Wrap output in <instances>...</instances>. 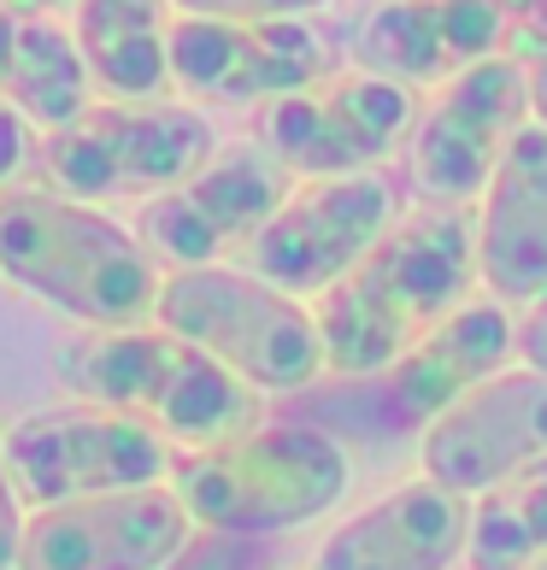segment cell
<instances>
[{
  "label": "cell",
  "mask_w": 547,
  "mask_h": 570,
  "mask_svg": "<svg viewBox=\"0 0 547 570\" xmlns=\"http://www.w3.org/2000/svg\"><path fill=\"white\" fill-rule=\"evenodd\" d=\"M477 288L471 206H418L365 247V259L312 301L324 376H371L418 335L459 312Z\"/></svg>",
  "instance_id": "6da1fadb"
},
{
  "label": "cell",
  "mask_w": 547,
  "mask_h": 570,
  "mask_svg": "<svg viewBox=\"0 0 547 570\" xmlns=\"http://www.w3.org/2000/svg\"><path fill=\"white\" fill-rule=\"evenodd\" d=\"M0 277L89 330H124L154 318L165 271L95 200L12 183L0 188Z\"/></svg>",
  "instance_id": "7a4b0ae2"
},
{
  "label": "cell",
  "mask_w": 547,
  "mask_h": 570,
  "mask_svg": "<svg viewBox=\"0 0 547 570\" xmlns=\"http://www.w3.org/2000/svg\"><path fill=\"white\" fill-rule=\"evenodd\" d=\"M53 365L77 400L136 417L177 448H213V441L242 435L265 417L260 389H247L213 353H201L154 318L77 335L59 347Z\"/></svg>",
  "instance_id": "3957f363"
},
{
  "label": "cell",
  "mask_w": 547,
  "mask_h": 570,
  "mask_svg": "<svg viewBox=\"0 0 547 570\" xmlns=\"http://www.w3.org/2000/svg\"><path fill=\"white\" fill-rule=\"evenodd\" d=\"M183 500V512L206 530H236V535H289L306 523L330 518L353 489V459L348 441L312 424V417H283L242 435H224L213 448H188L172 459L165 476Z\"/></svg>",
  "instance_id": "277c9868"
},
{
  "label": "cell",
  "mask_w": 547,
  "mask_h": 570,
  "mask_svg": "<svg viewBox=\"0 0 547 570\" xmlns=\"http://www.w3.org/2000/svg\"><path fill=\"white\" fill-rule=\"evenodd\" d=\"M154 324L213 353L260 394H306L324 383L312 301H294L247 265H172L159 277Z\"/></svg>",
  "instance_id": "5b68a950"
},
{
  "label": "cell",
  "mask_w": 547,
  "mask_h": 570,
  "mask_svg": "<svg viewBox=\"0 0 547 570\" xmlns=\"http://www.w3.org/2000/svg\"><path fill=\"white\" fill-rule=\"evenodd\" d=\"M218 147L188 100H89L71 124L41 141V165L59 195L77 200H124V195H165L177 188L206 154Z\"/></svg>",
  "instance_id": "8992f818"
},
{
  "label": "cell",
  "mask_w": 547,
  "mask_h": 570,
  "mask_svg": "<svg viewBox=\"0 0 547 570\" xmlns=\"http://www.w3.org/2000/svg\"><path fill=\"white\" fill-rule=\"evenodd\" d=\"M418 89L377 71H330L306 89L260 107V147L289 177H353L377 171L412 136Z\"/></svg>",
  "instance_id": "52a82bcc"
},
{
  "label": "cell",
  "mask_w": 547,
  "mask_h": 570,
  "mask_svg": "<svg viewBox=\"0 0 547 570\" xmlns=\"http://www.w3.org/2000/svg\"><path fill=\"white\" fill-rule=\"evenodd\" d=\"M7 471L25 505H59L82 494L147 489L172 476V441L107 406H53L30 412L7 430Z\"/></svg>",
  "instance_id": "ba28073f"
},
{
  "label": "cell",
  "mask_w": 547,
  "mask_h": 570,
  "mask_svg": "<svg viewBox=\"0 0 547 570\" xmlns=\"http://www.w3.org/2000/svg\"><path fill=\"white\" fill-rule=\"evenodd\" d=\"M524 118H530V95H524V59L512 53H489L436 82L407 136V177L418 200L471 206Z\"/></svg>",
  "instance_id": "9c48e42d"
},
{
  "label": "cell",
  "mask_w": 547,
  "mask_h": 570,
  "mask_svg": "<svg viewBox=\"0 0 547 570\" xmlns=\"http://www.w3.org/2000/svg\"><path fill=\"white\" fill-rule=\"evenodd\" d=\"M512 358H518L512 306L482 294V301H466L459 312H448L436 330H424L394 365L371 371V376H335V383H348V406L371 435H418L471 383L512 365Z\"/></svg>",
  "instance_id": "30bf717a"
},
{
  "label": "cell",
  "mask_w": 547,
  "mask_h": 570,
  "mask_svg": "<svg viewBox=\"0 0 547 570\" xmlns=\"http://www.w3.org/2000/svg\"><path fill=\"white\" fill-rule=\"evenodd\" d=\"M165 66L183 100L265 107L335 71L330 41L306 18H201L172 12Z\"/></svg>",
  "instance_id": "8fae6325"
},
{
  "label": "cell",
  "mask_w": 547,
  "mask_h": 570,
  "mask_svg": "<svg viewBox=\"0 0 547 570\" xmlns=\"http://www.w3.org/2000/svg\"><path fill=\"white\" fill-rule=\"evenodd\" d=\"M401 213L389 177L353 171V177H294L283 206L260 224L247 242V271L277 283L294 301H319L330 283H342L365 247L383 236Z\"/></svg>",
  "instance_id": "7c38bea8"
},
{
  "label": "cell",
  "mask_w": 547,
  "mask_h": 570,
  "mask_svg": "<svg viewBox=\"0 0 547 570\" xmlns=\"http://www.w3.org/2000/svg\"><path fill=\"white\" fill-rule=\"evenodd\" d=\"M294 177L260 141L213 147L177 188L147 195L136 213V236L165 265H218L229 247H247L260 224L283 206Z\"/></svg>",
  "instance_id": "4fadbf2b"
},
{
  "label": "cell",
  "mask_w": 547,
  "mask_h": 570,
  "mask_svg": "<svg viewBox=\"0 0 547 570\" xmlns=\"http://www.w3.org/2000/svg\"><path fill=\"white\" fill-rule=\"evenodd\" d=\"M547 459V371L500 365L418 430V464L441 489L477 500L524 464Z\"/></svg>",
  "instance_id": "5bb4252c"
},
{
  "label": "cell",
  "mask_w": 547,
  "mask_h": 570,
  "mask_svg": "<svg viewBox=\"0 0 547 570\" xmlns=\"http://www.w3.org/2000/svg\"><path fill=\"white\" fill-rule=\"evenodd\" d=\"M195 518L172 482L30 505L18 570H165Z\"/></svg>",
  "instance_id": "9a60e30c"
},
{
  "label": "cell",
  "mask_w": 547,
  "mask_h": 570,
  "mask_svg": "<svg viewBox=\"0 0 547 570\" xmlns=\"http://www.w3.org/2000/svg\"><path fill=\"white\" fill-rule=\"evenodd\" d=\"M477 288L500 306H530L547 294V130L536 118L518 124L495 177L471 200Z\"/></svg>",
  "instance_id": "2e32d148"
},
{
  "label": "cell",
  "mask_w": 547,
  "mask_h": 570,
  "mask_svg": "<svg viewBox=\"0 0 547 570\" xmlns=\"http://www.w3.org/2000/svg\"><path fill=\"white\" fill-rule=\"evenodd\" d=\"M512 30V0H383L360 24V66L407 82V89H436L453 71L500 53Z\"/></svg>",
  "instance_id": "e0dca14e"
},
{
  "label": "cell",
  "mask_w": 547,
  "mask_h": 570,
  "mask_svg": "<svg viewBox=\"0 0 547 570\" xmlns=\"http://www.w3.org/2000/svg\"><path fill=\"white\" fill-rule=\"evenodd\" d=\"M466 535L471 500L418 476L335 523L312 553V570H459Z\"/></svg>",
  "instance_id": "ac0fdd59"
},
{
  "label": "cell",
  "mask_w": 547,
  "mask_h": 570,
  "mask_svg": "<svg viewBox=\"0 0 547 570\" xmlns=\"http://www.w3.org/2000/svg\"><path fill=\"white\" fill-rule=\"evenodd\" d=\"M0 100L18 118H30L41 136L89 107L95 77L77 53L71 24H59L41 7H25V0L0 7Z\"/></svg>",
  "instance_id": "d6986e66"
},
{
  "label": "cell",
  "mask_w": 547,
  "mask_h": 570,
  "mask_svg": "<svg viewBox=\"0 0 547 570\" xmlns=\"http://www.w3.org/2000/svg\"><path fill=\"white\" fill-rule=\"evenodd\" d=\"M71 36L100 95L154 100L172 89V0H71Z\"/></svg>",
  "instance_id": "ffe728a7"
},
{
  "label": "cell",
  "mask_w": 547,
  "mask_h": 570,
  "mask_svg": "<svg viewBox=\"0 0 547 570\" xmlns=\"http://www.w3.org/2000/svg\"><path fill=\"white\" fill-rule=\"evenodd\" d=\"M547 553V459L471 500L466 570H530Z\"/></svg>",
  "instance_id": "44dd1931"
},
{
  "label": "cell",
  "mask_w": 547,
  "mask_h": 570,
  "mask_svg": "<svg viewBox=\"0 0 547 570\" xmlns=\"http://www.w3.org/2000/svg\"><path fill=\"white\" fill-rule=\"evenodd\" d=\"M165 570H277V547H271V535H236L195 523Z\"/></svg>",
  "instance_id": "7402d4cb"
},
{
  "label": "cell",
  "mask_w": 547,
  "mask_h": 570,
  "mask_svg": "<svg viewBox=\"0 0 547 570\" xmlns=\"http://www.w3.org/2000/svg\"><path fill=\"white\" fill-rule=\"evenodd\" d=\"M324 0H172V12H201V18H306Z\"/></svg>",
  "instance_id": "603a6c76"
},
{
  "label": "cell",
  "mask_w": 547,
  "mask_h": 570,
  "mask_svg": "<svg viewBox=\"0 0 547 570\" xmlns=\"http://www.w3.org/2000/svg\"><path fill=\"white\" fill-rule=\"evenodd\" d=\"M36 147H41V141H36V124L18 118L7 100H0V188H12L18 177L30 171V165H36Z\"/></svg>",
  "instance_id": "cb8c5ba5"
},
{
  "label": "cell",
  "mask_w": 547,
  "mask_h": 570,
  "mask_svg": "<svg viewBox=\"0 0 547 570\" xmlns=\"http://www.w3.org/2000/svg\"><path fill=\"white\" fill-rule=\"evenodd\" d=\"M25 494L7 471V448H0V570H18V547H25Z\"/></svg>",
  "instance_id": "d4e9b609"
},
{
  "label": "cell",
  "mask_w": 547,
  "mask_h": 570,
  "mask_svg": "<svg viewBox=\"0 0 547 570\" xmlns=\"http://www.w3.org/2000/svg\"><path fill=\"white\" fill-rule=\"evenodd\" d=\"M518 365L547 371V294H536L530 306H518Z\"/></svg>",
  "instance_id": "484cf974"
},
{
  "label": "cell",
  "mask_w": 547,
  "mask_h": 570,
  "mask_svg": "<svg viewBox=\"0 0 547 570\" xmlns=\"http://www.w3.org/2000/svg\"><path fill=\"white\" fill-rule=\"evenodd\" d=\"M524 95H530V118L547 130V41L524 59Z\"/></svg>",
  "instance_id": "4316f807"
},
{
  "label": "cell",
  "mask_w": 547,
  "mask_h": 570,
  "mask_svg": "<svg viewBox=\"0 0 547 570\" xmlns=\"http://www.w3.org/2000/svg\"><path fill=\"white\" fill-rule=\"evenodd\" d=\"M512 7H524V12H530V24L547 36V0H512Z\"/></svg>",
  "instance_id": "83f0119b"
},
{
  "label": "cell",
  "mask_w": 547,
  "mask_h": 570,
  "mask_svg": "<svg viewBox=\"0 0 547 570\" xmlns=\"http://www.w3.org/2000/svg\"><path fill=\"white\" fill-rule=\"evenodd\" d=\"M25 7H41V12H59V7H71V0H25Z\"/></svg>",
  "instance_id": "f1b7e54d"
},
{
  "label": "cell",
  "mask_w": 547,
  "mask_h": 570,
  "mask_svg": "<svg viewBox=\"0 0 547 570\" xmlns=\"http://www.w3.org/2000/svg\"><path fill=\"white\" fill-rule=\"evenodd\" d=\"M530 570H547V553H541V559H536V564H530Z\"/></svg>",
  "instance_id": "f546056e"
},
{
  "label": "cell",
  "mask_w": 547,
  "mask_h": 570,
  "mask_svg": "<svg viewBox=\"0 0 547 570\" xmlns=\"http://www.w3.org/2000/svg\"><path fill=\"white\" fill-rule=\"evenodd\" d=\"M0 7H7V0H0Z\"/></svg>",
  "instance_id": "4dcf8cb0"
}]
</instances>
